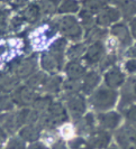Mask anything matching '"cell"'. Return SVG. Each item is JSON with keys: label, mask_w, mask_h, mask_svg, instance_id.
Wrapping results in <instances>:
<instances>
[{"label": "cell", "mask_w": 136, "mask_h": 149, "mask_svg": "<svg viewBox=\"0 0 136 149\" xmlns=\"http://www.w3.org/2000/svg\"><path fill=\"white\" fill-rule=\"evenodd\" d=\"M129 30H130L132 37L136 39V17L133 18L132 20H129Z\"/></svg>", "instance_id": "cell-38"}, {"label": "cell", "mask_w": 136, "mask_h": 149, "mask_svg": "<svg viewBox=\"0 0 136 149\" xmlns=\"http://www.w3.org/2000/svg\"><path fill=\"white\" fill-rule=\"evenodd\" d=\"M110 6L116 7L125 19L132 20L136 16V0H107Z\"/></svg>", "instance_id": "cell-8"}, {"label": "cell", "mask_w": 136, "mask_h": 149, "mask_svg": "<svg viewBox=\"0 0 136 149\" xmlns=\"http://www.w3.org/2000/svg\"><path fill=\"white\" fill-rule=\"evenodd\" d=\"M99 82H100V75L98 72L92 71L89 73H86L80 85L81 91H83L84 93H92L95 89L98 86Z\"/></svg>", "instance_id": "cell-18"}, {"label": "cell", "mask_w": 136, "mask_h": 149, "mask_svg": "<svg viewBox=\"0 0 136 149\" xmlns=\"http://www.w3.org/2000/svg\"><path fill=\"white\" fill-rule=\"evenodd\" d=\"M127 119H128L130 127L136 129V107H132L129 108L127 111Z\"/></svg>", "instance_id": "cell-34"}, {"label": "cell", "mask_w": 136, "mask_h": 149, "mask_svg": "<svg viewBox=\"0 0 136 149\" xmlns=\"http://www.w3.org/2000/svg\"><path fill=\"white\" fill-rule=\"evenodd\" d=\"M87 51V46L81 43H76L69 47L67 51V55L71 61H78L80 57H83L84 53Z\"/></svg>", "instance_id": "cell-24"}, {"label": "cell", "mask_w": 136, "mask_h": 149, "mask_svg": "<svg viewBox=\"0 0 136 149\" xmlns=\"http://www.w3.org/2000/svg\"><path fill=\"white\" fill-rule=\"evenodd\" d=\"M19 14L23 17L25 22L30 24V25L36 24L41 19V17L43 16V13H42L37 2H29L28 5L25 6V8Z\"/></svg>", "instance_id": "cell-12"}, {"label": "cell", "mask_w": 136, "mask_h": 149, "mask_svg": "<svg viewBox=\"0 0 136 149\" xmlns=\"http://www.w3.org/2000/svg\"><path fill=\"white\" fill-rule=\"evenodd\" d=\"M125 82V74L118 66L108 68L105 74V83L109 89H118Z\"/></svg>", "instance_id": "cell-10"}, {"label": "cell", "mask_w": 136, "mask_h": 149, "mask_svg": "<svg viewBox=\"0 0 136 149\" xmlns=\"http://www.w3.org/2000/svg\"><path fill=\"white\" fill-rule=\"evenodd\" d=\"M0 1L13 9H18V8L25 7L26 5H28V0H0Z\"/></svg>", "instance_id": "cell-33"}, {"label": "cell", "mask_w": 136, "mask_h": 149, "mask_svg": "<svg viewBox=\"0 0 136 149\" xmlns=\"http://www.w3.org/2000/svg\"><path fill=\"white\" fill-rule=\"evenodd\" d=\"M9 44H10L9 42L0 40V63L7 60L9 54H10V45Z\"/></svg>", "instance_id": "cell-32"}, {"label": "cell", "mask_w": 136, "mask_h": 149, "mask_svg": "<svg viewBox=\"0 0 136 149\" xmlns=\"http://www.w3.org/2000/svg\"><path fill=\"white\" fill-rule=\"evenodd\" d=\"M80 10L81 7L78 0H61L60 6L57 8V14L73 15V14H79Z\"/></svg>", "instance_id": "cell-19"}, {"label": "cell", "mask_w": 136, "mask_h": 149, "mask_svg": "<svg viewBox=\"0 0 136 149\" xmlns=\"http://www.w3.org/2000/svg\"><path fill=\"white\" fill-rule=\"evenodd\" d=\"M52 149H68V148H67V146L64 145L63 141H56L53 145V148Z\"/></svg>", "instance_id": "cell-40"}, {"label": "cell", "mask_w": 136, "mask_h": 149, "mask_svg": "<svg viewBox=\"0 0 136 149\" xmlns=\"http://www.w3.org/2000/svg\"><path fill=\"white\" fill-rule=\"evenodd\" d=\"M61 0H38L37 3L43 15H53L57 13Z\"/></svg>", "instance_id": "cell-23"}, {"label": "cell", "mask_w": 136, "mask_h": 149, "mask_svg": "<svg viewBox=\"0 0 136 149\" xmlns=\"http://www.w3.org/2000/svg\"><path fill=\"white\" fill-rule=\"evenodd\" d=\"M0 127H2L7 134H14L17 130H20V125L17 119L16 112H6L0 114Z\"/></svg>", "instance_id": "cell-13"}, {"label": "cell", "mask_w": 136, "mask_h": 149, "mask_svg": "<svg viewBox=\"0 0 136 149\" xmlns=\"http://www.w3.org/2000/svg\"><path fill=\"white\" fill-rule=\"evenodd\" d=\"M51 104H52V100L50 97H38L35 99L32 105L34 107V110L41 113L43 111H47Z\"/></svg>", "instance_id": "cell-28"}, {"label": "cell", "mask_w": 136, "mask_h": 149, "mask_svg": "<svg viewBox=\"0 0 136 149\" xmlns=\"http://www.w3.org/2000/svg\"><path fill=\"white\" fill-rule=\"evenodd\" d=\"M65 74L70 81H79L86 75V68L78 61H70L65 65Z\"/></svg>", "instance_id": "cell-17"}, {"label": "cell", "mask_w": 136, "mask_h": 149, "mask_svg": "<svg viewBox=\"0 0 136 149\" xmlns=\"http://www.w3.org/2000/svg\"><path fill=\"white\" fill-rule=\"evenodd\" d=\"M15 105L16 104L14 100H13V97H11V94L0 92V114L13 111Z\"/></svg>", "instance_id": "cell-25"}, {"label": "cell", "mask_w": 136, "mask_h": 149, "mask_svg": "<svg viewBox=\"0 0 136 149\" xmlns=\"http://www.w3.org/2000/svg\"><path fill=\"white\" fill-rule=\"evenodd\" d=\"M9 14H10L9 9L0 8V36L6 35L9 31V27H8V24H9L8 17H9Z\"/></svg>", "instance_id": "cell-29"}, {"label": "cell", "mask_w": 136, "mask_h": 149, "mask_svg": "<svg viewBox=\"0 0 136 149\" xmlns=\"http://www.w3.org/2000/svg\"><path fill=\"white\" fill-rule=\"evenodd\" d=\"M11 97H13L16 105L25 108L27 105L33 104V102L35 101V99L37 97H36L35 91L28 88L27 85H22V86L18 85L11 92Z\"/></svg>", "instance_id": "cell-6"}, {"label": "cell", "mask_w": 136, "mask_h": 149, "mask_svg": "<svg viewBox=\"0 0 136 149\" xmlns=\"http://www.w3.org/2000/svg\"><path fill=\"white\" fill-rule=\"evenodd\" d=\"M67 108L72 114V117L79 118L81 117L86 111V101L81 95L72 93L70 94L68 101H67Z\"/></svg>", "instance_id": "cell-11"}, {"label": "cell", "mask_w": 136, "mask_h": 149, "mask_svg": "<svg viewBox=\"0 0 136 149\" xmlns=\"http://www.w3.org/2000/svg\"><path fill=\"white\" fill-rule=\"evenodd\" d=\"M71 149H91V146L82 139H76L71 143Z\"/></svg>", "instance_id": "cell-35"}, {"label": "cell", "mask_w": 136, "mask_h": 149, "mask_svg": "<svg viewBox=\"0 0 136 149\" xmlns=\"http://www.w3.org/2000/svg\"><path fill=\"white\" fill-rule=\"evenodd\" d=\"M92 143H95L98 148H104L109 145V136L106 131L99 130L92 134Z\"/></svg>", "instance_id": "cell-27"}, {"label": "cell", "mask_w": 136, "mask_h": 149, "mask_svg": "<svg viewBox=\"0 0 136 149\" xmlns=\"http://www.w3.org/2000/svg\"><path fill=\"white\" fill-rule=\"evenodd\" d=\"M27 149H48L46 143L44 142H41V141H35V142H32L29 146L27 147Z\"/></svg>", "instance_id": "cell-37"}, {"label": "cell", "mask_w": 136, "mask_h": 149, "mask_svg": "<svg viewBox=\"0 0 136 149\" xmlns=\"http://www.w3.org/2000/svg\"><path fill=\"white\" fill-rule=\"evenodd\" d=\"M121 18V11L114 6L107 5L101 11H99L96 17V24L99 27L105 28V27H109L111 25H115L119 22Z\"/></svg>", "instance_id": "cell-5"}, {"label": "cell", "mask_w": 136, "mask_h": 149, "mask_svg": "<svg viewBox=\"0 0 136 149\" xmlns=\"http://www.w3.org/2000/svg\"><path fill=\"white\" fill-rule=\"evenodd\" d=\"M37 70V57L32 55L26 58H20L16 63L10 64L9 72L15 75L17 79H28L33 74L36 73Z\"/></svg>", "instance_id": "cell-4"}, {"label": "cell", "mask_w": 136, "mask_h": 149, "mask_svg": "<svg viewBox=\"0 0 136 149\" xmlns=\"http://www.w3.org/2000/svg\"><path fill=\"white\" fill-rule=\"evenodd\" d=\"M125 70L127 73H136V58H130L125 63Z\"/></svg>", "instance_id": "cell-36"}, {"label": "cell", "mask_w": 136, "mask_h": 149, "mask_svg": "<svg viewBox=\"0 0 136 149\" xmlns=\"http://www.w3.org/2000/svg\"><path fill=\"white\" fill-rule=\"evenodd\" d=\"M79 22L81 24L82 28H86L87 30H90L95 27L96 25V17L95 14H92L90 11L86 10V9H81L79 11Z\"/></svg>", "instance_id": "cell-22"}, {"label": "cell", "mask_w": 136, "mask_h": 149, "mask_svg": "<svg viewBox=\"0 0 136 149\" xmlns=\"http://www.w3.org/2000/svg\"><path fill=\"white\" fill-rule=\"evenodd\" d=\"M19 85V79H17L13 73L9 71L0 72V92L1 93H9Z\"/></svg>", "instance_id": "cell-14"}, {"label": "cell", "mask_w": 136, "mask_h": 149, "mask_svg": "<svg viewBox=\"0 0 136 149\" xmlns=\"http://www.w3.org/2000/svg\"><path fill=\"white\" fill-rule=\"evenodd\" d=\"M5 149H27V146H26V141L23 140L19 136H15L8 140Z\"/></svg>", "instance_id": "cell-30"}, {"label": "cell", "mask_w": 136, "mask_h": 149, "mask_svg": "<svg viewBox=\"0 0 136 149\" xmlns=\"http://www.w3.org/2000/svg\"><path fill=\"white\" fill-rule=\"evenodd\" d=\"M47 75L43 72H36L35 74H33L30 77L27 79V82H26V85L30 88L32 90L36 91L37 89H43L44 85H45V82L47 80Z\"/></svg>", "instance_id": "cell-20"}, {"label": "cell", "mask_w": 136, "mask_h": 149, "mask_svg": "<svg viewBox=\"0 0 136 149\" xmlns=\"http://www.w3.org/2000/svg\"><path fill=\"white\" fill-rule=\"evenodd\" d=\"M108 149H119V148H118V147H116L115 145H111L110 147H108Z\"/></svg>", "instance_id": "cell-41"}, {"label": "cell", "mask_w": 136, "mask_h": 149, "mask_svg": "<svg viewBox=\"0 0 136 149\" xmlns=\"http://www.w3.org/2000/svg\"><path fill=\"white\" fill-rule=\"evenodd\" d=\"M67 48V39L59 38L53 42L50 49L43 53L41 56V66L42 68L51 74H55L64 66V53Z\"/></svg>", "instance_id": "cell-1"}, {"label": "cell", "mask_w": 136, "mask_h": 149, "mask_svg": "<svg viewBox=\"0 0 136 149\" xmlns=\"http://www.w3.org/2000/svg\"><path fill=\"white\" fill-rule=\"evenodd\" d=\"M42 128L43 126L41 125V122L37 123H33V125H26L23 128H20L19 130V137L28 142H35L37 141L38 137L41 136L42 132Z\"/></svg>", "instance_id": "cell-15"}, {"label": "cell", "mask_w": 136, "mask_h": 149, "mask_svg": "<svg viewBox=\"0 0 136 149\" xmlns=\"http://www.w3.org/2000/svg\"><path fill=\"white\" fill-rule=\"evenodd\" d=\"M24 24H26V22L23 19V17L20 16V14H18V15H15L9 19L8 27H9V30H11V31H18L23 27Z\"/></svg>", "instance_id": "cell-31"}, {"label": "cell", "mask_w": 136, "mask_h": 149, "mask_svg": "<svg viewBox=\"0 0 136 149\" xmlns=\"http://www.w3.org/2000/svg\"><path fill=\"white\" fill-rule=\"evenodd\" d=\"M121 117L117 112H102L98 117L99 125L105 129H114L117 128L121 123Z\"/></svg>", "instance_id": "cell-16"}, {"label": "cell", "mask_w": 136, "mask_h": 149, "mask_svg": "<svg viewBox=\"0 0 136 149\" xmlns=\"http://www.w3.org/2000/svg\"><path fill=\"white\" fill-rule=\"evenodd\" d=\"M106 47L101 42H96L87 47V51L83 55V60L88 65H95L100 63L105 57Z\"/></svg>", "instance_id": "cell-7"}, {"label": "cell", "mask_w": 136, "mask_h": 149, "mask_svg": "<svg viewBox=\"0 0 136 149\" xmlns=\"http://www.w3.org/2000/svg\"><path fill=\"white\" fill-rule=\"evenodd\" d=\"M80 2L82 5L83 9L96 15L108 5L107 0H81Z\"/></svg>", "instance_id": "cell-21"}, {"label": "cell", "mask_w": 136, "mask_h": 149, "mask_svg": "<svg viewBox=\"0 0 136 149\" xmlns=\"http://www.w3.org/2000/svg\"><path fill=\"white\" fill-rule=\"evenodd\" d=\"M133 88H134V92H135V95H136V81H135V83L133 84Z\"/></svg>", "instance_id": "cell-42"}, {"label": "cell", "mask_w": 136, "mask_h": 149, "mask_svg": "<svg viewBox=\"0 0 136 149\" xmlns=\"http://www.w3.org/2000/svg\"><path fill=\"white\" fill-rule=\"evenodd\" d=\"M110 33L119 42V44L124 47L130 46L133 43V37H132L130 30H129L128 26H126V24H124V22L115 24L110 29Z\"/></svg>", "instance_id": "cell-9"}, {"label": "cell", "mask_w": 136, "mask_h": 149, "mask_svg": "<svg viewBox=\"0 0 136 149\" xmlns=\"http://www.w3.org/2000/svg\"><path fill=\"white\" fill-rule=\"evenodd\" d=\"M61 85H62V80H61L60 76H48L47 80L44 85V91L48 92V93H56L59 90H60Z\"/></svg>", "instance_id": "cell-26"}, {"label": "cell", "mask_w": 136, "mask_h": 149, "mask_svg": "<svg viewBox=\"0 0 136 149\" xmlns=\"http://www.w3.org/2000/svg\"><path fill=\"white\" fill-rule=\"evenodd\" d=\"M7 139H8L7 131H6L2 127H0V147L7 141Z\"/></svg>", "instance_id": "cell-39"}, {"label": "cell", "mask_w": 136, "mask_h": 149, "mask_svg": "<svg viewBox=\"0 0 136 149\" xmlns=\"http://www.w3.org/2000/svg\"><path fill=\"white\" fill-rule=\"evenodd\" d=\"M57 31L68 39L79 42L83 36V28L79 19L73 15H64L55 19L54 22Z\"/></svg>", "instance_id": "cell-3"}, {"label": "cell", "mask_w": 136, "mask_h": 149, "mask_svg": "<svg viewBox=\"0 0 136 149\" xmlns=\"http://www.w3.org/2000/svg\"><path fill=\"white\" fill-rule=\"evenodd\" d=\"M118 101V92L107 86L98 88L90 95V104L95 110L106 112L111 109Z\"/></svg>", "instance_id": "cell-2"}]
</instances>
